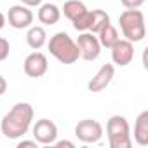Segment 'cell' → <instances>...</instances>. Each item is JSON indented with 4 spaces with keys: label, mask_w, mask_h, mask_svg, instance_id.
I'll list each match as a JSON object with an SVG mask.
<instances>
[{
    "label": "cell",
    "mask_w": 148,
    "mask_h": 148,
    "mask_svg": "<svg viewBox=\"0 0 148 148\" xmlns=\"http://www.w3.org/2000/svg\"><path fill=\"white\" fill-rule=\"evenodd\" d=\"M33 106L30 103H16L0 122V131L7 139H19L23 138L33 122Z\"/></svg>",
    "instance_id": "obj_1"
},
{
    "label": "cell",
    "mask_w": 148,
    "mask_h": 148,
    "mask_svg": "<svg viewBox=\"0 0 148 148\" xmlns=\"http://www.w3.org/2000/svg\"><path fill=\"white\" fill-rule=\"evenodd\" d=\"M47 49L63 64H73L80 58V52H79V47H77L75 40L66 32H58L56 35H52L51 40L47 42Z\"/></svg>",
    "instance_id": "obj_2"
},
{
    "label": "cell",
    "mask_w": 148,
    "mask_h": 148,
    "mask_svg": "<svg viewBox=\"0 0 148 148\" xmlns=\"http://www.w3.org/2000/svg\"><path fill=\"white\" fill-rule=\"evenodd\" d=\"M119 25H120L122 35L125 37V40L132 44L141 42L146 35L145 16L139 9H125L119 18Z\"/></svg>",
    "instance_id": "obj_3"
},
{
    "label": "cell",
    "mask_w": 148,
    "mask_h": 148,
    "mask_svg": "<svg viewBox=\"0 0 148 148\" xmlns=\"http://www.w3.org/2000/svg\"><path fill=\"white\" fill-rule=\"evenodd\" d=\"M106 134H108L110 148H131L132 146L129 122L122 115H112L108 119V122H106Z\"/></svg>",
    "instance_id": "obj_4"
},
{
    "label": "cell",
    "mask_w": 148,
    "mask_h": 148,
    "mask_svg": "<svg viewBox=\"0 0 148 148\" xmlns=\"http://www.w3.org/2000/svg\"><path fill=\"white\" fill-rule=\"evenodd\" d=\"M75 44L79 47L80 58L86 59V61H94L101 54V44H99L98 37L94 33H91V32H80Z\"/></svg>",
    "instance_id": "obj_5"
},
{
    "label": "cell",
    "mask_w": 148,
    "mask_h": 148,
    "mask_svg": "<svg viewBox=\"0 0 148 148\" xmlns=\"http://www.w3.org/2000/svg\"><path fill=\"white\" fill-rule=\"evenodd\" d=\"M75 136L82 141V143H98L103 138V125L98 120L92 119H84L75 125Z\"/></svg>",
    "instance_id": "obj_6"
},
{
    "label": "cell",
    "mask_w": 148,
    "mask_h": 148,
    "mask_svg": "<svg viewBox=\"0 0 148 148\" xmlns=\"http://www.w3.org/2000/svg\"><path fill=\"white\" fill-rule=\"evenodd\" d=\"M23 68H25V73L30 77V79H38V77H44L47 70H49V61L45 58V54L35 51L32 54L26 56L25 63H23Z\"/></svg>",
    "instance_id": "obj_7"
},
{
    "label": "cell",
    "mask_w": 148,
    "mask_h": 148,
    "mask_svg": "<svg viewBox=\"0 0 148 148\" xmlns=\"http://www.w3.org/2000/svg\"><path fill=\"white\" fill-rule=\"evenodd\" d=\"M33 139L38 145H52L58 139V125L49 119H40L33 125Z\"/></svg>",
    "instance_id": "obj_8"
},
{
    "label": "cell",
    "mask_w": 148,
    "mask_h": 148,
    "mask_svg": "<svg viewBox=\"0 0 148 148\" xmlns=\"http://www.w3.org/2000/svg\"><path fill=\"white\" fill-rule=\"evenodd\" d=\"M132 59H134V44L125 40V38H119L112 45V61H113V64L127 66V64H131Z\"/></svg>",
    "instance_id": "obj_9"
},
{
    "label": "cell",
    "mask_w": 148,
    "mask_h": 148,
    "mask_svg": "<svg viewBox=\"0 0 148 148\" xmlns=\"http://www.w3.org/2000/svg\"><path fill=\"white\" fill-rule=\"evenodd\" d=\"M7 21L14 30H23V28H30L33 23V12L26 7V5H12L7 12Z\"/></svg>",
    "instance_id": "obj_10"
},
{
    "label": "cell",
    "mask_w": 148,
    "mask_h": 148,
    "mask_svg": "<svg viewBox=\"0 0 148 148\" xmlns=\"http://www.w3.org/2000/svg\"><path fill=\"white\" fill-rule=\"evenodd\" d=\"M113 77H115V66L110 64V63H106V64H103L96 71V75L89 80L87 89L91 92H101V91H105L110 86V82L113 80Z\"/></svg>",
    "instance_id": "obj_11"
},
{
    "label": "cell",
    "mask_w": 148,
    "mask_h": 148,
    "mask_svg": "<svg viewBox=\"0 0 148 148\" xmlns=\"http://www.w3.org/2000/svg\"><path fill=\"white\" fill-rule=\"evenodd\" d=\"M38 21L45 26H52L59 21L61 18V9L56 5V4H40V9H38V14H37Z\"/></svg>",
    "instance_id": "obj_12"
},
{
    "label": "cell",
    "mask_w": 148,
    "mask_h": 148,
    "mask_svg": "<svg viewBox=\"0 0 148 148\" xmlns=\"http://www.w3.org/2000/svg\"><path fill=\"white\" fill-rule=\"evenodd\" d=\"M134 141L139 146L148 145V110L141 112L134 124Z\"/></svg>",
    "instance_id": "obj_13"
},
{
    "label": "cell",
    "mask_w": 148,
    "mask_h": 148,
    "mask_svg": "<svg viewBox=\"0 0 148 148\" xmlns=\"http://www.w3.org/2000/svg\"><path fill=\"white\" fill-rule=\"evenodd\" d=\"M26 44L33 51L42 49L47 44V33H45L44 26H30V30L26 33Z\"/></svg>",
    "instance_id": "obj_14"
},
{
    "label": "cell",
    "mask_w": 148,
    "mask_h": 148,
    "mask_svg": "<svg viewBox=\"0 0 148 148\" xmlns=\"http://www.w3.org/2000/svg\"><path fill=\"white\" fill-rule=\"evenodd\" d=\"M96 37H98L101 47H106V49H112V45L120 38L117 28H115L112 23H108L106 26H103V28L99 30V33H96Z\"/></svg>",
    "instance_id": "obj_15"
},
{
    "label": "cell",
    "mask_w": 148,
    "mask_h": 148,
    "mask_svg": "<svg viewBox=\"0 0 148 148\" xmlns=\"http://www.w3.org/2000/svg\"><path fill=\"white\" fill-rule=\"evenodd\" d=\"M61 11L70 21H75L79 16H82L87 11V7H86L84 2H80V0H66L64 5L61 7Z\"/></svg>",
    "instance_id": "obj_16"
},
{
    "label": "cell",
    "mask_w": 148,
    "mask_h": 148,
    "mask_svg": "<svg viewBox=\"0 0 148 148\" xmlns=\"http://www.w3.org/2000/svg\"><path fill=\"white\" fill-rule=\"evenodd\" d=\"M110 23V14L103 9H92L91 11V26H89V32L91 33H99V30L103 26H106Z\"/></svg>",
    "instance_id": "obj_17"
},
{
    "label": "cell",
    "mask_w": 148,
    "mask_h": 148,
    "mask_svg": "<svg viewBox=\"0 0 148 148\" xmlns=\"http://www.w3.org/2000/svg\"><path fill=\"white\" fill-rule=\"evenodd\" d=\"M73 23V28L77 32H89V26H91V11H86L82 16H79Z\"/></svg>",
    "instance_id": "obj_18"
},
{
    "label": "cell",
    "mask_w": 148,
    "mask_h": 148,
    "mask_svg": "<svg viewBox=\"0 0 148 148\" xmlns=\"http://www.w3.org/2000/svg\"><path fill=\"white\" fill-rule=\"evenodd\" d=\"M9 52H11V44L7 38L0 37V61H5L9 58Z\"/></svg>",
    "instance_id": "obj_19"
},
{
    "label": "cell",
    "mask_w": 148,
    "mask_h": 148,
    "mask_svg": "<svg viewBox=\"0 0 148 148\" xmlns=\"http://www.w3.org/2000/svg\"><path fill=\"white\" fill-rule=\"evenodd\" d=\"M120 2L125 9H139L146 0H120Z\"/></svg>",
    "instance_id": "obj_20"
},
{
    "label": "cell",
    "mask_w": 148,
    "mask_h": 148,
    "mask_svg": "<svg viewBox=\"0 0 148 148\" xmlns=\"http://www.w3.org/2000/svg\"><path fill=\"white\" fill-rule=\"evenodd\" d=\"M38 146V143L33 139V141H30V139H23V141H19L18 143V148H37Z\"/></svg>",
    "instance_id": "obj_21"
},
{
    "label": "cell",
    "mask_w": 148,
    "mask_h": 148,
    "mask_svg": "<svg viewBox=\"0 0 148 148\" xmlns=\"http://www.w3.org/2000/svg\"><path fill=\"white\" fill-rule=\"evenodd\" d=\"M52 145H54V146H58V148H63V146H66V148H75V143H71V141H68V139H63V141H54Z\"/></svg>",
    "instance_id": "obj_22"
},
{
    "label": "cell",
    "mask_w": 148,
    "mask_h": 148,
    "mask_svg": "<svg viewBox=\"0 0 148 148\" xmlns=\"http://www.w3.org/2000/svg\"><path fill=\"white\" fill-rule=\"evenodd\" d=\"M19 2L26 7H38L42 4V0H19Z\"/></svg>",
    "instance_id": "obj_23"
},
{
    "label": "cell",
    "mask_w": 148,
    "mask_h": 148,
    "mask_svg": "<svg viewBox=\"0 0 148 148\" xmlns=\"http://www.w3.org/2000/svg\"><path fill=\"white\" fill-rule=\"evenodd\" d=\"M5 91H7V80H5L2 75H0V96H4Z\"/></svg>",
    "instance_id": "obj_24"
},
{
    "label": "cell",
    "mask_w": 148,
    "mask_h": 148,
    "mask_svg": "<svg viewBox=\"0 0 148 148\" xmlns=\"http://www.w3.org/2000/svg\"><path fill=\"white\" fill-rule=\"evenodd\" d=\"M5 23H7V18H5V14H4V12H0V30H2V28L5 26Z\"/></svg>",
    "instance_id": "obj_25"
}]
</instances>
